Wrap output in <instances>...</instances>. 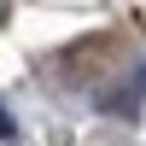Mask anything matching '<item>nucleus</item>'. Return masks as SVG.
Wrapping results in <instances>:
<instances>
[{
    "label": "nucleus",
    "instance_id": "1",
    "mask_svg": "<svg viewBox=\"0 0 146 146\" xmlns=\"http://www.w3.org/2000/svg\"><path fill=\"white\" fill-rule=\"evenodd\" d=\"M12 135H18V123H12L6 111H0V140H12Z\"/></svg>",
    "mask_w": 146,
    "mask_h": 146
}]
</instances>
